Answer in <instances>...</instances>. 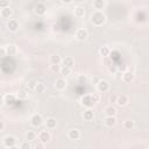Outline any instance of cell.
Instances as JSON below:
<instances>
[{"label":"cell","instance_id":"obj_8","mask_svg":"<svg viewBox=\"0 0 149 149\" xmlns=\"http://www.w3.org/2000/svg\"><path fill=\"white\" fill-rule=\"evenodd\" d=\"M74 37H76L78 41H85V40L87 38V31H86V29H84V28H78V29L76 30Z\"/></svg>","mask_w":149,"mask_h":149},{"label":"cell","instance_id":"obj_34","mask_svg":"<svg viewBox=\"0 0 149 149\" xmlns=\"http://www.w3.org/2000/svg\"><path fill=\"white\" fill-rule=\"evenodd\" d=\"M20 148H21V149H30V148H31V144L29 143V141L26 140L24 142H22V143L20 144Z\"/></svg>","mask_w":149,"mask_h":149},{"label":"cell","instance_id":"obj_31","mask_svg":"<svg viewBox=\"0 0 149 149\" xmlns=\"http://www.w3.org/2000/svg\"><path fill=\"white\" fill-rule=\"evenodd\" d=\"M107 68H108V71H109L112 74H114V73H116V72L119 71V68H118V65H115V64H113V63H112L111 65H108Z\"/></svg>","mask_w":149,"mask_h":149},{"label":"cell","instance_id":"obj_9","mask_svg":"<svg viewBox=\"0 0 149 149\" xmlns=\"http://www.w3.org/2000/svg\"><path fill=\"white\" fill-rule=\"evenodd\" d=\"M68 137L72 141H76V140H79L80 139V130L77 129V128H73V129H70L68 132Z\"/></svg>","mask_w":149,"mask_h":149},{"label":"cell","instance_id":"obj_27","mask_svg":"<svg viewBox=\"0 0 149 149\" xmlns=\"http://www.w3.org/2000/svg\"><path fill=\"white\" fill-rule=\"evenodd\" d=\"M62 59L63 58H61L59 55H52V56H50V63L51 64H61L62 63Z\"/></svg>","mask_w":149,"mask_h":149},{"label":"cell","instance_id":"obj_38","mask_svg":"<svg viewBox=\"0 0 149 149\" xmlns=\"http://www.w3.org/2000/svg\"><path fill=\"white\" fill-rule=\"evenodd\" d=\"M44 144H45V143H43V142L40 141V143L35 144V148H36V149H43V148H44Z\"/></svg>","mask_w":149,"mask_h":149},{"label":"cell","instance_id":"obj_23","mask_svg":"<svg viewBox=\"0 0 149 149\" xmlns=\"http://www.w3.org/2000/svg\"><path fill=\"white\" fill-rule=\"evenodd\" d=\"M45 126L48 129H55L57 127V121L55 118H48L45 121Z\"/></svg>","mask_w":149,"mask_h":149},{"label":"cell","instance_id":"obj_32","mask_svg":"<svg viewBox=\"0 0 149 149\" xmlns=\"http://www.w3.org/2000/svg\"><path fill=\"white\" fill-rule=\"evenodd\" d=\"M61 65L59 64H51L50 65V70L52 71V72H59L61 71Z\"/></svg>","mask_w":149,"mask_h":149},{"label":"cell","instance_id":"obj_37","mask_svg":"<svg viewBox=\"0 0 149 149\" xmlns=\"http://www.w3.org/2000/svg\"><path fill=\"white\" fill-rule=\"evenodd\" d=\"M5 55H7L6 47H1V49H0V56H1V57H5Z\"/></svg>","mask_w":149,"mask_h":149},{"label":"cell","instance_id":"obj_11","mask_svg":"<svg viewBox=\"0 0 149 149\" xmlns=\"http://www.w3.org/2000/svg\"><path fill=\"white\" fill-rule=\"evenodd\" d=\"M15 99H16V97H15L14 94H12V93H7V94L3 95L2 101H3L5 105L9 106V105H13V104L15 102Z\"/></svg>","mask_w":149,"mask_h":149},{"label":"cell","instance_id":"obj_25","mask_svg":"<svg viewBox=\"0 0 149 149\" xmlns=\"http://www.w3.org/2000/svg\"><path fill=\"white\" fill-rule=\"evenodd\" d=\"M45 90H47V87H45V85L43 83H37L36 86H35V88H34V91L36 93H44Z\"/></svg>","mask_w":149,"mask_h":149},{"label":"cell","instance_id":"obj_39","mask_svg":"<svg viewBox=\"0 0 149 149\" xmlns=\"http://www.w3.org/2000/svg\"><path fill=\"white\" fill-rule=\"evenodd\" d=\"M36 84H37V81H35V80H30V81H29V87L34 90L35 86H36Z\"/></svg>","mask_w":149,"mask_h":149},{"label":"cell","instance_id":"obj_21","mask_svg":"<svg viewBox=\"0 0 149 149\" xmlns=\"http://www.w3.org/2000/svg\"><path fill=\"white\" fill-rule=\"evenodd\" d=\"M116 121L118 120L115 116H105V120H104V122L107 127H114L116 125Z\"/></svg>","mask_w":149,"mask_h":149},{"label":"cell","instance_id":"obj_40","mask_svg":"<svg viewBox=\"0 0 149 149\" xmlns=\"http://www.w3.org/2000/svg\"><path fill=\"white\" fill-rule=\"evenodd\" d=\"M118 68H119V66H118ZM119 70H120V71L122 70V71L125 72V71H127V66H126V65H123V66H120V68H119Z\"/></svg>","mask_w":149,"mask_h":149},{"label":"cell","instance_id":"obj_35","mask_svg":"<svg viewBox=\"0 0 149 149\" xmlns=\"http://www.w3.org/2000/svg\"><path fill=\"white\" fill-rule=\"evenodd\" d=\"M91 97H92V100L94 101V104L99 102V100H100V94L99 93H92Z\"/></svg>","mask_w":149,"mask_h":149},{"label":"cell","instance_id":"obj_6","mask_svg":"<svg viewBox=\"0 0 149 149\" xmlns=\"http://www.w3.org/2000/svg\"><path fill=\"white\" fill-rule=\"evenodd\" d=\"M37 139H38V141H41V142H43V143H47V142H49V141H50L51 135H50L49 130H47V129H45V130H41V132L38 133Z\"/></svg>","mask_w":149,"mask_h":149},{"label":"cell","instance_id":"obj_13","mask_svg":"<svg viewBox=\"0 0 149 149\" xmlns=\"http://www.w3.org/2000/svg\"><path fill=\"white\" fill-rule=\"evenodd\" d=\"M93 118H94V112L92 108H86L83 112V119L85 121H91V120H93Z\"/></svg>","mask_w":149,"mask_h":149},{"label":"cell","instance_id":"obj_29","mask_svg":"<svg viewBox=\"0 0 149 149\" xmlns=\"http://www.w3.org/2000/svg\"><path fill=\"white\" fill-rule=\"evenodd\" d=\"M59 73L62 74V77H66V76H69V74L71 73V68H68V66H62V68H61Z\"/></svg>","mask_w":149,"mask_h":149},{"label":"cell","instance_id":"obj_12","mask_svg":"<svg viewBox=\"0 0 149 149\" xmlns=\"http://www.w3.org/2000/svg\"><path fill=\"white\" fill-rule=\"evenodd\" d=\"M34 12H35L36 15L42 16V15H44V14L47 13V7H45V5H43V3H37V5L35 6V8H34Z\"/></svg>","mask_w":149,"mask_h":149},{"label":"cell","instance_id":"obj_14","mask_svg":"<svg viewBox=\"0 0 149 149\" xmlns=\"http://www.w3.org/2000/svg\"><path fill=\"white\" fill-rule=\"evenodd\" d=\"M106 7V0H93V8L95 10H102Z\"/></svg>","mask_w":149,"mask_h":149},{"label":"cell","instance_id":"obj_42","mask_svg":"<svg viewBox=\"0 0 149 149\" xmlns=\"http://www.w3.org/2000/svg\"><path fill=\"white\" fill-rule=\"evenodd\" d=\"M72 0H62V2H64V3H70Z\"/></svg>","mask_w":149,"mask_h":149},{"label":"cell","instance_id":"obj_5","mask_svg":"<svg viewBox=\"0 0 149 149\" xmlns=\"http://www.w3.org/2000/svg\"><path fill=\"white\" fill-rule=\"evenodd\" d=\"M80 105L86 107V108H91L93 105H94V101L92 100V97L91 94H85L84 97H81L80 99Z\"/></svg>","mask_w":149,"mask_h":149},{"label":"cell","instance_id":"obj_3","mask_svg":"<svg viewBox=\"0 0 149 149\" xmlns=\"http://www.w3.org/2000/svg\"><path fill=\"white\" fill-rule=\"evenodd\" d=\"M95 86H97V91L100 93H105L109 90V83L105 79H99V81L95 84Z\"/></svg>","mask_w":149,"mask_h":149},{"label":"cell","instance_id":"obj_7","mask_svg":"<svg viewBox=\"0 0 149 149\" xmlns=\"http://www.w3.org/2000/svg\"><path fill=\"white\" fill-rule=\"evenodd\" d=\"M19 28H20V23H19L15 19H10V20L7 22V29H8L9 31L15 33V31L19 30Z\"/></svg>","mask_w":149,"mask_h":149},{"label":"cell","instance_id":"obj_10","mask_svg":"<svg viewBox=\"0 0 149 149\" xmlns=\"http://www.w3.org/2000/svg\"><path fill=\"white\" fill-rule=\"evenodd\" d=\"M55 87H56L58 91L65 90V87H66V80L64 79V77L57 78V79L55 80Z\"/></svg>","mask_w":149,"mask_h":149},{"label":"cell","instance_id":"obj_20","mask_svg":"<svg viewBox=\"0 0 149 149\" xmlns=\"http://www.w3.org/2000/svg\"><path fill=\"white\" fill-rule=\"evenodd\" d=\"M13 14V10L9 8V7H5V8H1V12H0V15L2 19H9Z\"/></svg>","mask_w":149,"mask_h":149},{"label":"cell","instance_id":"obj_41","mask_svg":"<svg viewBox=\"0 0 149 149\" xmlns=\"http://www.w3.org/2000/svg\"><path fill=\"white\" fill-rule=\"evenodd\" d=\"M3 128H5V123H3V121H1V122H0V132H2Z\"/></svg>","mask_w":149,"mask_h":149},{"label":"cell","instance_id":"obj_15","mask_svg":"<svg viewBox=\"0 0 149 149\" xmlns=\"http://www.w3.org/2000/svg\"><path fill=\"white\" fill-rule=\"evenodd\" d=\"M62 64H63V66H68V68L72 69V66L74 65V59L71 56H66V57H64L62 59Z\"/></svg>","mask_w":149,"mask_h":149},{"label":"cell","instance_id":"obj_2","mask_svg":"<svg viewBox=\"0 0 149 149\" xmlns=\"http://www.w3.org/2000/svg\"><path fill=\"white\" fill-rule=\"evenodd\" d=\"M2 146L5 148H16V139L13 135H7L2 140Z\"/></svg>","mask_w":149,"mask_h":149},{"label":"cell","instance_id":"obj_24","mask_svg":"<svg viewBox=\"0 0 149 149\" xmlns=\"http://www.w3.org/2000/svg\"><path fill=\"white\" fill-rule=\"evenodd\" d=\"M109 54H111V49H109L107 45H102V47H100V49H99V55H100L102 58L108 57Z\"/></svg>","mask_w":149,"mask_h":149},{"label":"cell","instance_id":"obj_16","mask_svg":"<svg viewBox=\"0 0 149 149\" xmlns=\"http://www.w3.org/2000/svg\"><path fill=\"white\" fill-rule=\"evenodd\" d=\"M6 51H7V55L9 56H14L17 54V47L15 44H7L6 45Z\"/></svg>","mask_w":149,"mask_h":149},{"label":"cell","instance_id":"obj_19","mask_svg":"<svg viewBox=\"0 0 149 149\" xmlns=\"http://www.w3.org/2000/svg\"><path fill=\"white\" fill-rule=\"evenodd\" d=\"M104 113H105V116H115L116 115V108L114 106L109 105V106H107L105 108Z\"/></svg>","mask_w":149,"mask_h":149},{"label":"cell","instance_id":"obj_30","mask_svg":"<svg viewBox=\"0 0 149 149\" xmlns=\"http://www.w3.org/2000/svg\"><path fill=\"white\" fill-rule=\"evenodd\" d=\"M16 97H17L19 99H21V100H24V99H27V98H28V93H27V91L21 90V91H19V92H17Z\"/></svg>","mask_w":149,"mask_h":149},{"label":"cell","instance_id":"obj_17","mask_svg":"<svg viewBox=\"0 0 149 149\" xmlns=\"http://www.w3.org/2000/svg\"><path fill=\"white\" fill-rule=\"evenodd\" d=\"M122 80L125 83H132L134 80V73L130 71H125L122 73Z\"/></svg>","mask_w":149,"mask_h":149},{"label":"cell","instance_id":"obj_1","mask_svg":"<svg viewBox=\"0 0 149 149\" xmlns=\"http://www.w3.org/2000/svg\"><path fill=\"white\" fill-rule=\"evenodd\" d=\"M90 20H91V22L93 23V26L100 27V26H102V24L106 22V15H105L101 10H95V12H93V13L91 14Z\"/></svg>","mask_w":149,"mask_h":149},{"label":"cell","instance_id":"obj_4","mask_svg":"<svg viewBox=\"0 0 149 149\" xmlns=\"http://www.w3.org/2000/svg\"><path fill=\"white\" fill-rule=\"evenodd\" d=\"M43 122H44V120L41 114H33L30 118V125L33 127H40L43 125Z\"/></svg>","mask_w":149,"mask_h":149},{"label":"cell","instance_id":"obj_36","mask_svg":"<svg viewBox=\"0 0 149 149\" xmlns=\"http://www.w3.org/2000/svg\"><path fill=\"white\" fill-rule=\"evenodd\" d=\"M0 7L1 8L9 7V0H0Z\"/></svg>","mask_w":149,"mask_h":149},{"label":"cell","instance_id":"obj_22","mask_svg":"<svg viewBox=\"0 0 149 149\" xmlns=\"http://www.w3.org/2000/svg\"><path fill=\"white\" fill-rule=\"evenodd\" d=\"M73 14H74L76 17H79V19H80V17H84V15H85V9H84V7H81V6L74 7Z\"/></svg>","mask_w":149,"mask_h":149},{"label":"cell","instance_id":"obj_18","mask_svg":"<svg viewBox=\"0 0 149 149\" xmlns=\"http://www.w3.org/2000/svg\"><path fill=\"white\" fill-rule=\"evenodd\" d=\"M128 104V97L125 94H120L116 97V105L119 106H126Z\"/></svg>","mask_w":149,"mask_h":149},{"label":"cell","instance_id":"obj_26","mask_svg":"<svg viewBox=\"0 0 149 149\" xmlns=\"http://www.w3.org/2000/svg\"><path fill=\"white\" fill-rule=\"evenodd\" d=\"M24 139H26L27 141H34V140H36V134H35V132L28 130V132L24 134Z\"/></svg>","mask_w":149,"mask_h":149},{"label":"cell","instance_id":"obj_28","mask_svg":"<svg viewBox=\"0 0 149 149\" xmlns=\"http://www.w3.org/2000/svg\"><path fill=\"white\" fill-rule=\"evenodd\" d=\"M123 127H125V129L130 130V129H133V128L135 127V122H134L133 120H126V121L123 122Z\"/></svg>","mask_w":149,"mask_h":149},{"label":"cell","instance_id":"obj_33","mask_svg":"<svg viewBox=\"0 0 149 149\" xmlns=\"http://www.w3.org/2000/svg\"><path fill=\"white\" fill-rule=\"evenodd\" d=\"M77 80H78L79 84H85L86 80H87V77H86L85 74H79L78 78H77Z\"/></svg>","mask_w":149,"mask_h":149}]
</instances>
